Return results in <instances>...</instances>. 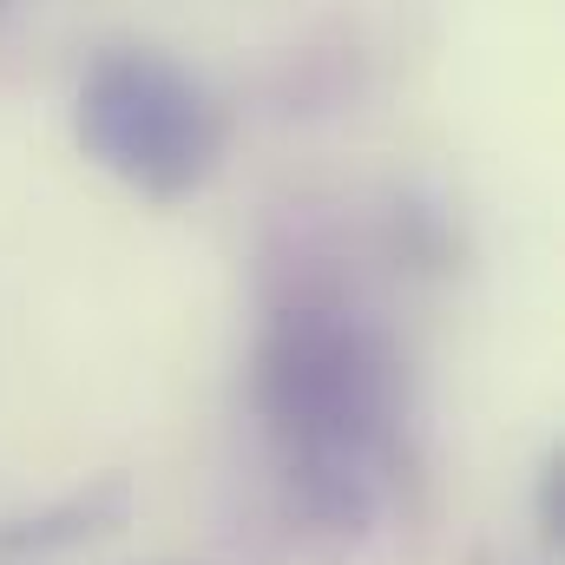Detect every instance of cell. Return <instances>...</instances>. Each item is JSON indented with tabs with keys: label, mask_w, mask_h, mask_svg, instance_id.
I'll return each mask as SVG.
<instances>
[{
	"label": "cell",
	"mask_w": 565,
	"mask_h": 565,
	"mask_svg": "<svg viewBox=\"0 0 565 565\" xmlns=\"http://www.w3.org/2000/svg\"><path fill=\"white\" fill-rule=\"evenodd\" d=\"M257 408L302 520L335 540L362 533L395 427V362L382 335L335 296L282 302L257 342Z\"/></svg>",
	"instance_id": "cell-1"
},
{
	"label": "cell",
	"mask_w": 565,
	"mask_h": 565,
	"mask_svg": "<svg viewBox=\"0 0 565 565\" xmlns=\"http://www.w3.org/2000/svg\"><path fill=\"white\" fill-rule=\"evenodd\" d=\"M73 132L93 164H106L139 198L178 204L191 198L224 158V106L198 73L151 46L99 53L79 79Z\"/></svg>",
	"instance_id": "cell-2"
},
{
	"label": "cell",
	"mask_w": 565,
	"mask_h": 565,
	"mask_svg": "<svg viewBox=\"0 0 565 565\" xmlns=\"http://www.w3.org/2000/svg\"><path fill=\"white\" fill-rule=\"evenodd\" d=\"M540 533H546V546H559V533H565V467L559 460L540 480Z\"/></svg>",
	"instance_id": "cell-3"
}]
</instances>
